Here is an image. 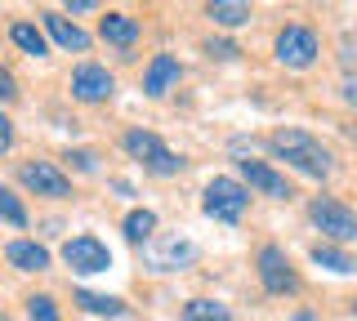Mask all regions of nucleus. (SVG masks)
<instances>
[{
	"label": "nucleus",
	"instance_id": "nucleus-1",
	"mask_svg": "<svg viewBox=\"0 0 357 321\" xmlns=\"http://www.w3.org/2000/svg\"><path fill=\"white\" fill-rule=\"evenodd\" d=\"M273 152L282 161H290L295 170L312 174V179H326V174H331V152L321 148L312 134H304V130H277V134H273Z\"/></svg>",
	"mask_w": 357,
	"mask_h": 321
},
{
	"label": "nucleus",
	"instance_id": "nucleus-2",
	"mask_svg": "<svg viewBox=\"0 0 357 321\" xmlns=\"http://www.w3.org/2000/svg\"><path fill=\"white\" fill-rule=\"evenodd\" d=\"M126 152H130V157H139L152 174H178V165H183L161 139L152 134V130H130V134H126Z\"/></svg>",
	"mask_w": 357,
	"mask_h": 321
},
{
	"label": "nucleus",
	"instance_id": "nucleus-3",
	"mask_svg": "<svg viewBox=\"0 0 357 321\" xmlns=\"http://www.w3.org/2000/svg\"><path fill=\"white\" fill-rule=\"evenodd\" d=\"M245 201H250V192L237 183V179H215L206 187V214L210 219H223V224H237V219L245 214Z\"/></svg>",
	"mask_w": 357,
	"mask_h": 321
},
{
	"label": "nucleus",
	"instance_id": "nucleus-4",
	"mask_svg": "<svg viewBox=\"0 0 357 321\" xmlns=\"http://www.w3.org/2000/svg\"><path fill=\"white\" fill-rule=\"evenodd\" d=\"M308 214H312V224L326 232V237H335V241H357V214H353L349 205L331 201V196H317Z\"/></svg>",
	"mask_w": 357,
	"mask_h": 321
},
{
	"label": "nucleus",
	"instance_id": "nucleus-5",
	"mask_svg": "<svg viewBox=\"0 0 357 321\" xmlns=\"http://www.w3.org/2000/svg\"><path fill=\"white\" fill-rule=\"evenodd\" d=\"M63 263L72 272H107L112 268V250L98 237H72L63 246Z\"/></svg>",
	"mask_w": 357,
	"mask_h": 321
},
{
	"label": "nucleus",
	"instance_id": "nucleus-6",
	"mask_svg": "<svg viewBox=\"0 0 357 321\" xmlns=\"http://www.w3.org/2000/svg\"><path fill=\"white\" fill-rule=\"evenodd\" d=\"M277 58H282L286 68H312V58H317V36H312L308 27H286L282 36H277Z\"/></svg>",
	"mask_w": 357,
	"mask_h": 321
},
{
	"label": "nucleus",
	"instance_id": "nucleus-7",
	"mask_svg": "<svg viewBox=\"0 0 357 321\" xmlns=\"http://www.w3.org/2000/svg\"><path fill=\"white\" fill-rule=\"evenodd\" d=\"M259 276H264V285L273 295H295L299 290V276L290 272V259L277 246H264L259 250Z\"/></svg>",
	"mask_w": 357,
	"mask_h": 321
},
{
	"label": "nucleus",
	"instance_id": "nucleus-8",
	"mask_svg": "<svg viewBox=\"0 0 357 321\" xmlns=\"http://www.w3.org/2000/svg\"><path fill=\"white\" fill-rule=\"evenodd\" d=\"M112 90H116V81H112V72L98 68V63H85V68L72 72V94L81 98V103H103Z\"/></svg>",
	"mask_w": 357,
	"mask_h": 321
},
{
	"label": "nucleus",
	"instance_id": "nucleus-9",
	"mask_svg": "<svg viewBox=\"0 0 357 321\" xmlns=\"http://www.w3.org/2000/svg\"><path fill=\"white\" fill-rule=\"evenodd\" d=\"M18 179L27 183L31 192H40V196H67V192H72L67 174H63V170H54L50 161H31V165H22Z\"/></svg>",
	"mask_w": 357,
	"mask_h": 321
},
{
	"label": "nucleus",
	"instance_id": "nucleus-10",
	"mask_svg": "<svg viewBox=\"0 0 357 321\" xmlns=\"http://www.w3.org/2000/svg\"><path fill=\"white\" fill-rule=\"evenodd\" d=\"M178 81V58H170V54H156V58L148 63V76H143V90H148L152 98L170 94Z\"/></svg>",
	"mask_w": 357,
	"mask_h": 321
},
{
	"label": "nucleus",
	"instance_id": "nucleus-11",
	"mask_svg": "<svg viewBox=\"0 0 357 321\" xmlns=\"http://www.w3.org/2000/svg\"><path fill=\"white\" fill-rule=\"evenodd\" d=\"M241 174H245V183H250V187H259V192H268V196H282V201H286V196H295V192H290V183L282 179V174H273L264 161H241Z\"/></svg>",
	"mask_w": 357,
	"mask_h": 321
},
{
	"label": "nucleus",
	"instance_id": "nucleus-12",
	"mask_svg": "<svg viewBox=\"0 0 357 321\" xmlns=\"http://www.w3.org/2000/svg\"><path fill=\"white\" fill-rule=\"evenodd\" d=\"M9 254V263L22 272H40V268H50V250L36 246V241H14V246L5 250Z\"/></svg>",
	"mask_w": 357,
	"mask_h": 321
},
{
	"label": "nucleus",
	"instance_id": "nucleus-13",
	"mask_svg": "<svg viewBox=\"0 0 357 321\" xmlns=\"http://www.w3.org/2000/svg\"><path fill=\"white\" fill-rule=\"evenodd\" d=\"M45 27H50V36L59 40L63 49H76V54H81V49H89V36H85V31L76 27V23H67L63 14H45Z\"/></svg>",
	"mask_w": 357,
	"mask_h": 321
},
{
	"label": "nucleus",
	"instance_id": "nucleus-14",
	"mask_svg": "<svg viewBox=\"0 0 357 321\" xmlns=\"http://www.w3.org/2000/svg\"><path fill=\"white\" fill-rule=\"evenodd\" d=\"M206 14L219 27H241V23H250V0H210Z\"/></svg>",
	"mask_w": 357,
	"mask_h": 321
},
{
	"label": "nucleus",
	"instance_id": "nucleus-15",
	"mask_svg": "<svg viewBox=\"0 0 357 321\" xmlns=\"http://www.w3.org/2000/svg\"><path fill=\"white\" fill-rule=\"evenodd\" d=\"M98 31H103L107 45H121V49H130L134 40H139V23H134V18H126V14H107Z\"/></svg>",
	"mask_w": 357,
	"mask_h": 321
},
{
	"label": "nucleus",
	"instance_id": "nucleus-16",
	"mask_svg": "<svg viewBox=\"0 0 357 321\" xmlns=\"http://www.w3.org/2000/svg\"><path fill=\"white\" fill-rule=\"evenodd\" d=\"M312 259H317L321 263V268H331V272H357V259H353V254H344V250H335V246H321V241H317V246H312Z\"/></svg>",
	"mask_w": 357,
	"mask_h": 321
},
{
	"label": "nucleus",
	"instance_id": "nucleus-17",
	"mask_svg": "<svg viewBox=\"0 0 357 321\" xmlns=\"http://www.w3.org/2000/svg\"><path fill=\"white\" fill-rule=\"evenodd\" d=\"M76 304H81L85 313H98V317H126V304H121V299H107V295L81 290V295H76Z\"/></svg>",
	"mask_w": 357,
	"mask_h": 321
},
{
	"label": "nucleus",
	"instance_id": "nucleus-18",
	"mask_svg": "<svg viewBox=\"0 0 357 321\" xmlns=\"http://www.w3.org/2000/svg\"><path fill=\"white\" fill-rule=\"evenodd\" d=\"M183 321H232V313L223 304H210V299H192L183 308Z\"/></svg>",
	"mask_w": 357,
	"mask_h": 321
},
{
	"label": "nucleus",
	"instance_id": "nucleus-19",
	"mask_svg": "<svg viewBox=\"0 0 357 321\" xmlns=\"http://www.w3.org/2000/svg\"><path fill=\"white\" fill-rule=\"evenodd\" d=\"M188 259H192V246H188V241H165V246L152 254L156 268H178V263H188Z\"/></svg>",
	"mask_w": 357,
	"mask_h": 321
},
{
	"label": "nucleus",
	"instance_id": "nucleus-20",
	"mask_svg": "<svg viewBox=\"0 0 357 321\" xmlns=\"http://www.w3.org/2000/svg\"><path fill=\"white\" fill-rule=\"evenodd\" d=\"M152 228H156V214H152V210H130V214H126V237L130 241H148Z\"/></svg>",
	"mask_w": 357,
	"mask_h": 321
},
{
	"label": "nucleus",
	"instance_id": "nucleus-21",
	"mask_svg": "<svg viewBox=\"0 0 357 321\" xmlns=\"http://www.w3.org/2000/svg\"><path fill=\"white\" fill-rule=\"evenodd\" d=\"M9 36H14V45H22L27 54H36V58L45 54V36H40L31 23H14V31H9Z\"/></svg>",
	"mask_w": 357,
	"mask_h": 321
},
{
	"label": "nucleus",
	"instance_id": "nucleus-22",
	"mask_svg": "<svg viewBox=\"0 0 357 321\" xmlns=\"http://www.w3.org/2000/svg\"><path fill=\"white\" fill-rule=\"evenodd\" d=\"M0 219H5V224H14V228H27V210L18 205V196L9 192V187H0Z\"/></svg>",
	"mask_w": 357,
	"mask_h": 321
},
{
	"label": "nucleus",
	"instance_id": "nucleus-23",
	"mask_svg": "<svg viewBox=\"0 0 357 321\" xmlns=\"http://www.w3.org/2000/svg\"><path fill=\"white\" fill-rule=\"evenodd\" d=\"M27 313H31V321H63L50 295H36V299H27Z\"/></svg>",
	"mask_w": 357,
	"mask_h": 321
},
{
	"label": "nucleus",
	"instance_id": "nucleus-24",
	"mask_svg": "<svg viewBox=\"0 0 357 321\" xmlns=\"http://www.w3.org/2000/svg\"><path fill=\"white\" fill-rule=\"evenodd\" d=\"M67 161H72L76 165V170H98V157H94V152H67Z\"/></svg>",
	"mask_w": 357,
	"mask_h": 321
},
{
	"label": "nucleus",
	"instance_id": "nucleus-25",
	"mask_svg": "<svg viewBox=\"0 0 357 321\" xmlns=\"http://www.w3.org/2000/svg\"><path fill=\"white\" fill-rule=\"evenodd\" d=\"M206 49H210V54H215V58H237V54H241L237 45H232V40H210V45H206Z\"/></svg>",
	"mask_w": 357,
	"mask_h": 321
},
{
	"label": "nucleus",
	"instance_id": "nucleus-26",
	"mask_svg": "<svg viewBox=\"0 0 357 321\" xmlns=\"http://www.w3.org/2000/svg\"><path fill=\"white\" fill-rule=\"evenodd\" d=\"M9 98H18V85H14V76L0 68V103H9Z\"/></svg>",
	"mask_w": 357,
	"mask_h": 321
},
{
	"label": "nucleus",
	"instance_id": "nucleus-27",
	"mask_svg": "<svg viewBox=\"0 0 357 321\" xmlns=\"http://www.w3.org/2000/svg\"><path fill=\"white\" fill-rule=\"evenodd\" d=\"M9 143H14V125L0 116V152H9Z\"/></svg>",
	"mask_w": 357,
	"mask_h": 321
},
{
	"label": "nucleus",
	"instance_id": "nucleus-28",
	"mask_svg": "<svg viewBox=\"0 0 357 321\" xmlns=\"http://www.w3.org/2000/svg\"><path fill=\"white\" fill-rule=\"evenodd\" d=\"M63 5H67V9H72V14H85V9H94V5H98V0H63Z\"/></svg>",
	"mask_w": 357,
	"mask_h": 321
},
{
	"label": "nucleus",
	"instance_id": "nucleus-29",
	"mask_svg": "<svg viewBox=\"0 0 357 321\" xmlns=\"http://www.w3.org/2000/svg\"><path fill=\"white\" fill-rule=\"evenodd\" d=\"M344 98H349V103H357V81H349V90H344Z\"/></svg>",
	"mask_w": 357,
	"mask_h": 321
},
{
	"label": "nucleus",
	"instance_id": "nucleus-30",
	"mask_svg": "<svg viewBox=\"0 0 357 321\" xmlns=\"http://www.w3.org/2000/svg\"><path fill=\"white\" fill-rule=\"evenodd\" d=\"M0 321H5V313H0Z\"/></svg>",
	"mask_w": 357,
	"mask_h": 321
}]
</instances>
